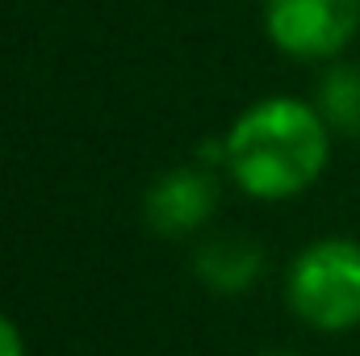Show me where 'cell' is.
<instances>
[{
    "instance_id": "6da1fadb",
    "label": "cell",
    "mask_w": 360,
    "mask_h": 356,
    "mask_svg": "<svg viewBox=\"0 0 360 356\" xmlns=\"http://www.w3.org/2000/svg\"><path fill=\"white\" fill-rule=\"evenodd\" d=\"M331 139L314 101L264 96L222 134V172L252 201H289L327 172Z\"/></svg>"
},
{
    "instance_id": "7a4b0ae2",
    "label": "cell",
    "mask_w": 360,
    "mask_h": 356,
    "mask_svg": "<svg viewBox=\"0 0 360 356\" xmlns=\"http://www.w3.org/2000/svg\"><path fill=\"white\" fill-rule=\"evenodd\" d=\"M285 302L310 331L340 336L360 327V239L327 235L306 243L289 260Z\"/></svg>"
},
{
    "instance_id": "3957f363",
    "label": "cell",
    "mask_w": 360,
    "mask_h": 356,
    "mask_svg": "<svg viewBox=\"0 0 360 356\" xmlns=\"http://www.w3.org/2000/svg\"><path fill=\"white\" fill-rule=\"evenodd\" d=\"M264 34L297 63H331L360 34V0H264Z\"/></svg>"
},
{
    "instance_id": "277c9868",
    "label": "cell",
    "mask_w": 360,
    "mask_h": 356,
    "mask_svg": "<svg viewBox=\"0 0 360 356\" xmlns=\"http://www.w3.org/2000/svg\"><path fill=\"white\" fill-rule=\"evenodd\" d=\"M218 210V177L210 164L168 168L143 197V222L160 239H184L205 231Z\"/></svg>"
},
{
    "instance_id": "5b68a950",
    "label": "cell",
    "mask_w": 360,
    "mask_h": 356,
    "mask_svg": "<svg viewBox=\"0 0 360 356\" xmlns=\"http://www.w3.org/2000/svg\"><path fill=\"white\" fill-rule=\"evenodd\" d=\"M193 272L214 293H248L264 276V248L248 235H210L193 252Z\"/></svg>"
},
{
    "instance_id": "8992f818",
    "label": "cell",
    "mask_w": 360,
    "mask_h": 356,
    "mask_svg": "<svg viewBox=\"0 0 360 356\" xmlns=\"http://www.w3.org/2000/svg\"><path fill=\"white\" fill-rule=\"evenodd\" d=\"M314 109L340 139H360V63L331 59L314 80Z\"/></svg>"
},
{
    "instance_id": "52a82bcc",
    "label": "cell",
    "mask_w": 360,
    "mask_h": 356,
    "mask_svg": "<svg viewBox=\"0 0 360 356\" xmlns=\"http://www.w3.org/2000/svg\"><path fill=\"white\" fill-rule=\"evenodd\" d=\"M0 356H25V340H21V327L0 310Z\"/></svg>"
},
{
    "instance_id": "ba28073f",
    "label": "cell",
    "mask_w": 360,
    "mask_h": 356,
    "mask_svg": "<svg viewBox=\"0 0 360 356\" xmlns=\"http://www.w3.org/2000/svg\"><path fill=\"white\" fill-rule=\"evenodd\" d=\"M269 356H293V352H269Z\"/></svg>"
}]
</instances>
